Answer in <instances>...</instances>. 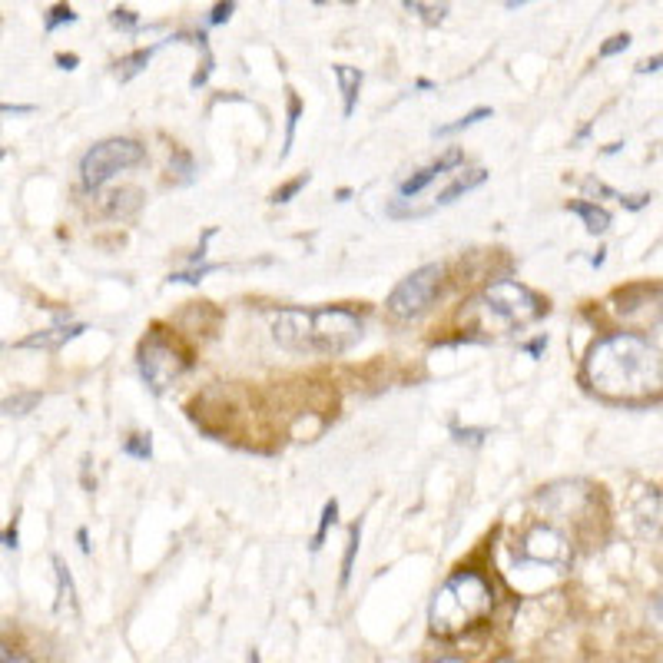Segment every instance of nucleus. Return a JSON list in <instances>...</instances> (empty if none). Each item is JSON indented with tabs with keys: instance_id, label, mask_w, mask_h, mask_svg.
<instances>
[{
	"instance_id": "obj_1",
	"label": "nucleus",
	"mask_w": 663,
	"mask_h": 663,
	"mask_svg": "<svg viewBox=\"0 0 663 663\" xmlns=\"http://www.w3.org/2000/svg\"><path fill=\"white\" fill-rule=\"evenodd\" d=\"M584 378L597 395L614 401H634L660 391V352L647 338L634 332H614V336L594 342L584 362Z\"/></svg>"
},
{
	"instance_id": "obj_2",
	"label": "nucleus",
	"mask_w": 663,
	"mask_h": 663,
	"mask_svg": "<svg viewBox=\"0 0 663 663\" xmlns=\"http://www.w3.org/2000/svg\"><path fill=\"white\" fill-rule=\"evenodd\" d=\"M273 338L295 355H342L362 338V318L348 309H282Z\"/></svg>"
},
{
	"instance_id": "obj_3",
	"label": "nucleus",
	"mask_w": 663,
	"mask_h": 663,
	"mask_svg": "<svg viewBox=\"0 0 663 663\" xmlns=\"http://www.w3.org/2000/svg\"><path fill=\"white\" fill-rule=\"evenodd\" d=\"M491 584L484 581L482 574L474 571H458L451 574L441 587H438L435 600H431V610H428V620H431V630L438 637H454L468 630L471 624L484 620L491 614Z\"/></svg>"
},
{
	"instance_id": "obj_4",
	"label": "nucleus",
	"mask_w": 663,
	"mask_h": 663,
	"mask_svg": "<svg viewBox=\"0 0 663 663\" xmlns=\"http://www.w3.org/2000/svg\"><path fill=\"white\" fill-rule=\"evenodd\" d=\"M143 160L146 150L137 140H103V143H97L90 153L83 156V186L87 190H100L107 180H113V176L129 170V166H140Z\"/></svg>"
},
{
	"instance_id": "obj_5",
	"label": "nucleus",
	"mask_w": 663,
	"mask_h": 663,
	"mask_svg": "<svg viewBox=\"0 0 663 663\" xmlns=\"http://www.w3.org/2000/svg\"><path fill=\"white\" fill-rule=\"evenodd\" d=\"M441 275H445V269L438 263H428V265H421V269H415L409 279H401L399 285L391 289L388 312L399 318V322H411V318L425 316L438 295Z\"/></svg>"
},
{
	"instance_id": "obj_6",
	"label": "nucleus",
	"mask_w": 663,
	"mask_h": 663,
	"mask_svg": "<svg viewBox=\"0 0 663 663\" xmlns=\"http://www.w3.org/2000/svg\"><path fill=\"white\" fill-rule=\"evenodd\" d=\"M484 302L494 316H501L508 326H527V322H537L541 316H547V306L541 302L537 292H531L527 285L514 279H501L491 282L484 289Z\"/></svg>"
},
{
	"instance_id": "obj_7",
	"label": "nucleus",
	"mask_w": 663,
	"mask_h": 663,
	"mask_svg": "<svg viewBox=\"0 0 663 663\" xmlns=\"http://www.w3.org/2000/svg\"><path fill=\"white\" fill-rule=\"evenodd\" d=\"M190 368V358L173 348L166 338L153 336L150 342L140 346V375L150 385L153 395H163L166 388H173V382H180V375Z\"/></svg>"
},
{
	"instance_id": "obj_8",
	"label": "nucleus",
	"mask_w": 663,
	"mask_h": 663,
	"mask_svg": "<svg viewBox=\"0 0 663 663\" xmlns=\"http://www.w3.org/2000/svg\"><path fill=\"white\" fill-rule=\"evenodd\" d=\"M521 561H534V564H547V567H564L571 561V547L557 534L554 527H534L531 534L524 537L521 544Z\"/></svg>"
},
{
	"instance_id": "obj_9",
	"label": "nucleus",
	"mask_w": 663,
	"mask_h": 663,
	"mask_svg": "<svg viewBox=\"0 0 663 663\" xmlns=\"http://www.w3.org/2000/svg\"><path fill=\"white\" fill-rule=\"evenodd\" d=\"M464 163V153L461 150H448L441 160H435L431 166H425V170H419V173H411L409 180L401 182L399 186V192H401V200H409V196H419L421 190H425L428 182H435L441 173H448L451 166H461Z\"/></svg>"
},
{
	"instance_id": "obj_10",
	"label": "nucleus",
	"mask_w": 663,
	"mask_h": 663,
	"mask_svg": "<svg viewBox=\"0 0 663 663\" xmlns=\"http://www.w3.org/2000/svg\"><path fill=\"white\" fill-rule=\"evenodd\" d=\"M83 332H87V326H83V322H77V326H57V328H47V332H34V336L20 338L17 346L20 348H47V352H57V348H64L67 342L80 338Z\"/></svg>"
},
{
	"instance_id": "obj_11",
	"label": "nucleus",
	"mask_w": 663,
	"mask_h": 663,
	"mask_svg": "<svg viewBox=\"0 0 663 663\" xmlns=\"http://www.w3.org/2000/svg\"><path fill=\"white\" fill-rule=\"evenodd\" d=\"M332 73H336L338 80V90H342V117H352L355 107H358V90H362V70L358 67H346V64H336L332 67Z\"/></svg>"
},
{
	"instance_id": "obj_12",
	"label": "nucleus",
	"mask_w": 663,
	"mask_h": 663,
	"mask_svg": "<svg viewBox=\"0 0 663 663\" xmlns=\"http://www.w3.org/2000/svg\"><path fill=\"white\" fill-rule=\"evenodd\" d=\"M484 182H488V170H482V166H474V170H464V173L458 176V180H454L445 192H438L435 210H438V206H451V202H458L461 196H468L471 190L484 186Z\"/></svg>"
},
{
	"instance_id": "obj_13",
	"label": "nucleus",
	"mask_w": 663,
	"mask_h": 663,
	"mask_svg": "<svg viewBox=\"0 0 663 663\" xmlns=\"http://www.w3.org/2000/svg\"><path fill=\"white\" fill-rule=\"evenodd\" d=\"M54 571H57V610H60V614H64V610L77 614V587H73V574H70V567H67L60 554H54Z\"/></svg>"
},
{
	"instance_id": "obj_14",
	"label": "nucleus",
	"mask_w": 663,
	"mask_h": 663,
	"mask_svg": "<svg viewBox=\"0 0 663 663\" xmlns=\"http://www.w3.org/2000/svg\"><path fill=\"white\" fill-rule=\"evenodd\" d=\"M567 210H571L574 216H581L584 226H587V233H594V236H600V233H607L610 229V212L604 210V206H597V202L577 200V202H571Z\"/></svg>"
},
{
	"instance_id": "obj_15",
	"label": "nucleus",
	"mask_w": 663,
	"mask_h": 663,
	"mask_svg": "<svg viewBox=\"0 0 663 663\" xmlns=\"http://www.w3.org/2000/svg\"><path fill=\"white\" fill-rule=\"evenodd\" d=\"M40 405V391H20V395H10V399L0 401V415H14V419H24Z\"/></svg>"
},
{
	"instance_id": "obj_16",
	"label": "nucleus",
	"mask_w": 663,
	"mask_h": 663,
	"mask_svg": "<svg viewBox=\"0 0 663 663\" xmlns=\"http://www.w3.org/2000/svg\"><path fill=\"white\" fill-rule=\"evenodd\" d=\"M358 544H362V521H355V524L348 527V544H346V557H342V577H338V587H348V581H352Z\"/></svg>"
},
{
	"instance_id": "obj_17",
	"label": "nucleus",
	"mask_w": 663,
	"mask_h": 663,
	"mask_svg": "<svg viewBox=\"0 0 663 663\" xmlns=\"http://www.w3.org/2000/svg\"><path fill=\"white\" fill-rule=\"evenodd\" d=\"M153 54H156V47H146V50H137V54H129L127 60H119V64H117L119 83H127V80H133L137 73H143L146 67H150V60H153Z\"/></svg>"
},
{
	"instance_id": "obj_18",
	"label": "nucleus",
	"mask_w": 663,
	"mask_h": 663,
	"mask_svg": "<svg viewBox=\"0 0 663 663\" xmlns=\"http://www.w3.org/2000/svg\"><path fill=\"white\" fill-rule=\"evenodd\" d=\"M482 119H491V107H478V109H471V113H464L461 119L438 127L435 137H454V133H464V129H471L474 123H482Z\"/></svg>"
},
{
	"instance_id": "obj_19",
	"label": "nucleus",
	"mask_w": 663,
	"mask_h": 663,
	"mask_svg": "<svg viewBox=\"0 0 663 663\" xmlns=\"http://www.w3.org/2000/svg\"><path fill=\"white\" fill-rule=\"evenodd\" d=\"M336 518H338V501L332 498V501H326V508H322V521H318V531H316V537H312V554L316 551H322V544H326V534H328V527L336 524Z\"/></svg>"
},
{
	"instance_id": "obj_20",
	"label": "nucleus",
	"mask_w": 663,
	"mask_h": 663,
	"mask_svg": "<svg viewBox=\"0 0 663 663\" xmlns=\"http://www.w3.org/2000/svg\"><path fill=\"white\" fill-rule=\"evenodd\" d=\"M405 10L409 14H419L425 24H441L445 20V14H448V4H421V0H405Z\"/></svg>"
},
{
	"instance_id": "obj_21",
	"label": "nucleus",
	"mask_w": 663,
	"mask_h": 663,
	"mask_svg": "<svg viewBox=\"0 0 663 663\" xmlns=\"http://www.w3.org/2000/svg\"><path fill=\"white\" fill-rule=\"evenodd\" d=\"M123 454L137 458V461H150V458H153V438L150 435H129L127 441H123Z\"/></svg>"
},
{
	"instance_id": "obj_22",
	"label": "nucleus",
	"mask_w": 663,
	"mask_h": 663,
	"mask_svg": "<svg viewBox=\"0 0 663 663\" xmlns=\"http://www.w3.org/2000/svg\"><path fill=\"white\" fill-rule=\"evenodd\" d=\"M302 119V100L292 93L289 97V127H285V146H282V160L292 153V143H295V127H299Z\"/></svg>"
},
{
	"instance_id": "obj_23",
	"label": "nucleus",
	"mask_w": 663,
	"mask_h": 663,
	"mask_svg": "<svg viewBox=\"0 0 663 663\" xmlns=\"http://www.w3.org/2000/svg\"><path fill=\"white\" fill-rule=\"evenodd\" d=\"M64 24H77V14H73L70 4H57V7L47 10V20H44L47 34H54V30L64 27Z\"/></svg>"
},
{
	"instance_id": "obj_24",
	"label": "nucleus",
	"mask_w": 663,
	"mask_h": 663,
	"mask_svg": "<svg viewBox=\"0 0 663 663\" xmlns=\"http://www.w3.org/2000/svg\"><path fill=\"white\" fill-rule=\"evenodd\" d=\"M226 265H219V263H212V265H200V269H190V273H173L170 275V282H182V285H200L206 275H212V273H223Z\"/></svg>"
},
{
	"instance_id": "obj_25",
	"label": "nucleus",
	"mask_w": 663,
	"mask_h": 663,
	"mask_svg": "<svg viewBox=\"0 0 663 663\" xmlns=\"http://www.w3.org/2000/svg\"><path fill=\"white\" fill-rule=\"evenodd\" d=\"M109 24H113L117 30H127V34H133V30L140 27V17L129 7H117L113 14H109Z\"/></svg>"
},
{
	"instance_id": "obj_26",
	"label": "nucleus",
	"mask_w": 663,
	"mask_h": 663,
	"mask_svg": "<svg viewBox=\"0 0 663 663\" xmlns=\"http://www.w3.org/2000/svg\"><path fill=\"white\" fill-rule=\"evenodd\" d=\"M309 180H312L309 173L295 176V180H292V182H285V186H282V190H275V192H273V202H289L292 196H295V192H299V190H306V186H309Z\"/></svg>"
},
{
	"instance_id": "obj_27",
	"label": "nucleus",
	"mask_w": 663,
	"mask_h": 663,
	"mask_svg": "<svg viewBox=\"0 0 663 663\" xmlns=\"http://www.w3.org/2000/svg\"><path fill=\"white\" fill-rule=\"evenodd\" d=\"M170 170H173V173H180L182 182H190V176H192V156L182 153V150H176L173 160H170Z\"/></svg>"
},
{
	"instance_id": "obj_28",
	"label": "nucleus",
	"mask_w": 663,
	"mask_h": 663,
	"mask_svg": "<svg viewBox=\"0 0 663 663\" xmlns=\"http://www.w3.org/2000/svg\"><path fill=\"white\" fill-rule=\"evenodd\" d=\"M630 47V34H617V36H610L607 44L600 47V57H617V54H624Z\"/></svg>"
},
{
	"instance_id": "obj_29",
	"label": "nucleus",
	"mask_w": 663,
	"mask_h": 663,
	"mask_svg": "<svg viewBox=\"0 0 663 663\" xmlns=\"http://www.w3.org/2000/svg\"><path fill=\"white\" fill-rule=\"evenodd\" d=\"M233 10H236V4L233 0H226V4H216L210 14V27H219V24H226L229 17H233Z\"/></svg>"
},
{
	"instance_id": "obj_30",
	"label": "nucleus",
	"mask_w": 663,
	"mask_h": 663,
	"mask_svg": "<svg viewBox=\"0 0 663 663\" xmlns=\"http://www.w3.org/2000/svg\"><path fill=\"white\" fill-rule=\"evenodd\" d=\"M451 435L458 438V441H471V445H478V441L484 438V431H482V428H461V425H454Z\"/></svg>"
},
{
	"instance_id": "obj_31",
	"label": "nucleus",
	"mask_w": 663,
	"mask_h": 663,
	"mask_svg": "<svg viewBox=\"0 0 663 663\" xmlns=\"http://www.w3.org/2000/svg\"><path fill=\"white\" fill-rule=\"evenodd\" d=\"M0 663H34L27 654H20V650H14V647L0 644Z\"/></svg>"
},
{
	"instance_id": "obj_32",
	"label": "nucleus",
	"mask_w": 663,
	"mask_h": 663,
	"mask_svg": "<svg viewBox=\"0 0 663 663\" xmlns=\"http://www.w3.org/2000/svg\"><path fill=\"white\" fill-rule=\"evenodd\" d=\"M584 190L591 192V196H610V200H617V192L610 190V186H604V182H597V180H587L584 182Z\"/></svg>"
},
{
	"instance_id": "obj_33",
	"label": "nucleus",
	"mask_w": 663,
	"mask_h": 663,
	"mask_svg": "<svg viewBox=\"0 0 663 663\" xmlns=\"http://www.w3.org/2000/svg\"><path fill=\"white\" fill-rule=\"evenodd\" d=\"M620 202H624V206H627V210H644V206H650V192H644V196H617Z\"/></svg>"
},
{
	"instance_id": "obj_34",
	"label": "nucleus",
	"mask_w": 663,
	"mask_h": 663,
	"mask_svg": "<svg viewBox=\"0 0 663 663\" xmlns=\"http://www.w3.org/2000/svg\"><path fill=\"white\" fill-rule=\"evenodd\" d=\"M527 355H531V358H541V355H544V348H547V336H537L534 342H527Z\"/></svg>"
},
{
	"instance_id": "obj_35",
	"label": "nucleus",
	"mask_w": 663,
	"mask_h": 663,
	"mask_svg": "<svg viewBox=\"0 0 663 663\" xmlns=\"http://www.w3.org/2000/svg\"><path fill=\"white\" fill-rule=\"evenodd\" d=\"M77 64H80V57H77V54H60V57H57V67H60V70H77Z\"/></svg>"
},
{
	"instance_id": "obj_36",
	"label": "nucleus",
	"mask_w": 663,
	"mask_h": 663,
	"mask_svg": "<svg viewBox=\"0 0 663 663\" xmlns=\"http://www.w3.org/2000/svg\"><path fill=\"white\" fill-rule=\"evenodd\" d=\"M0 113H34L30 103H0Z\"/></svg>"
},
{
	"instance_id": "obj_37",
	"label": "nucleus",
	"mask_w": 663,
	"mask_h": 663,
	"mask_svg": "<svg viewBox=\"0 0 663 663\" xmlns=\"http://www.w3.org/2000/svg\"><path fill=\"white\" fill-rule=\"evenodd\" d=\"M77 541H80V551H83V554H90L93 547H90V534H87V527H80V531H77Z\"/></svg>"
},
{
	"instance_id": "obj_38",
	"label": "nucleus",
	"mask_w": 663,
	"mask_h": 663,
	"mask_svg": "<svg viewBox=\"0 0 663 663\" xmlns=\"http://www.w3.org/2000/svg\"><path fill=\"white\" fill-rule=\"evenodd\" d=\"M660 70V57H654V60H647V64L637 67V73H657Z\"/></svg>"
},
{
	"instance_id": "obj_39",
	"label": "nucleus",
	"mask_w": 663,
	"mask_h": 663,
	"mask_svg": "<svg viewBox=\"0 0 663 663\" xmlns=\"http://www.w3.org/2000/svg\"><path fill=\"white\" fill-rule=\"evenodd\" d=\"M591 265H594V269H600V265H604V249H600V253L594 255V259H591Z\"/></svg>"
},
{
	"instance_id": "obj_40",
	"label": "nucleus",
	"mask_w": 663,
	"mask_h": 663,
	"mask_svg": "<svg viewBox=\"0 0 663 663\" xmlns=\"http://www.w3.org/2000/svg\"><path fill=\"white\" fill-rule=\"evenodd\" d=\"M352 200V190H338V202H348Z\"/></svg>"
},
{
	"instance_id": "obj_41",
	"label": "nucleus",
	"mask_w": 663,
	"mask_h": 663,
	"mask_svg": "<svg viewBox=\"0 0 663 663\" xmlns=\"http://www.w3.org/2000/svg\"><path fill=\"white\" fill-rule=\"evenodd\" d=\"M438 663H464V660H458V657H445V660H438Z\"/></svg>"
},
{
	"instance_id": "obj_42",
	"label": "nucleus",
	"mask_w": 663,
	"mask_h": 663,
	"mask_svg": "<svg viewBox=\"0 0 663 663\" xmlns=\"http://www.w3.org/2000/svg\"><path fill=\"white\" fill-rule=\"evenodd\" d=\"M498 663H511V660H498Z\"/></svg>"
},
{
	"instance_id": "obj_43",
	"label": "nucleus",
	"mask_w": 663,
	"mask_h": 663,
	"mask_svg": "<svg viewBox=\"0 0 663 663\" xmlns=\"http://www.w3.org/2000/svg\"><path fill=\"white\" fill-rule=\"evenodd\" d=\"M0 160H4V153H0Z\"/></svg>"
}]
</instances>
